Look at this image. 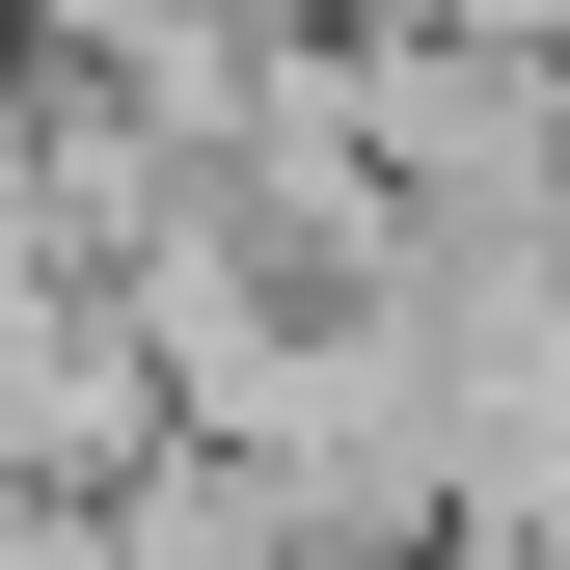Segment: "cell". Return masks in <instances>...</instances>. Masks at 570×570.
Masks as SVG:
<instances>
[{"instance_id":"6da1fadb","label":"cell","mask_w":570,"mask_h":570,"mask_svg":"<svg viewBox=\"0 0 570 570\" xmlns=\"http://www.w3.org/2000/svg\"><path fill=\"white\" fill-rule=\"evenodd\" d=\"M190 462V381L109 272H0V489H164Z\"/></svg>"},{"instance_id":"7a4b0ae2","label":"cell","mask_w":570,"mask_h":570,"mask_svg":"<svg viewBox=\"0 0 570 570\" xmlns=\"http://www.w3.org/2000/svg\"><path fill=\"white\" fill-rule=\"evenodd\" d=\"M190 190H218V136H164V109H109V82L28 55V218H0V272H136Z\"/></svg>"},{"instance_id":"3957f363","label":"cell","mask_w":570,"mask_h":570,"mask_svg":"<svg viewBox=\"0 0 570 570\" xmlns=\"http://www.w3.org/2000/svg\"><path fill=\"white\" fill-rule=\"evenodd\" d=\"M326 570H435V543H326Z\"/></svg>"}]
</instances>
